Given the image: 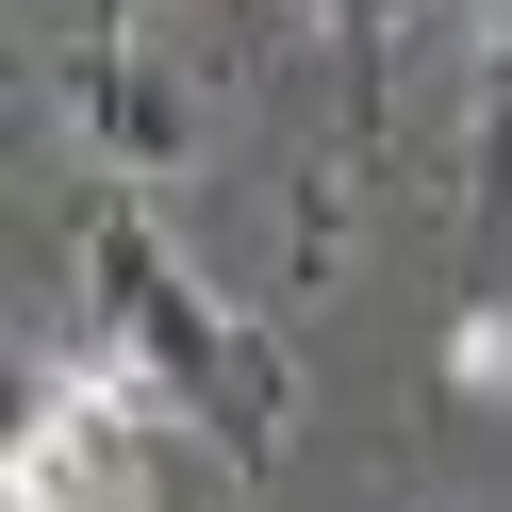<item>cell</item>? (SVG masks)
<instances>
[{
  "mask_svg": "<svg viewBox=\"0 0 512 512\" xmlns=\"http://www.w3.org/2000/svg\"><path fill=\"white\" fill-rule=\"evenodd\" d=\"M83 265H100V331L133 347L149 380H166V413H199L232 463H265V446H281V364H265V347H248L215 298H199V265H182V248L149 232L133 199L83 232Z\"/></svg>",
  "mask_w": 512,
  "mask_h": 512,
  "instance_id": "obj_1",
  "label": "cell"
},
{
  "mask_svg": "<svg viewBox=\"0 0 512 512\" xmlns=\"http://www.w3.org/2000/svg\"><path fill=\"white\" fill-rule=\"evenodd\" d=\"M67 133L100 149L116 182H182L199 166V100H182V67H149L133 34H83L67 50Z\"/></svg>",
  "mask_w": 512,
  "mask_h": 512,
  "instance_id": "obj_2",
  "label": "cell"
},
{
  "mask_svg": "<svg viewBox=\"0 0 512 512\" xmlns=\"http://www.w3.org/2000/svg\"><path fill=\"white\" fill-rule=\"evenodd\" d=\"M446 380H463V397H512V314H496V298L446 331Z\"/></svg>",
  "mask_w": 512,
  "mask_h": 512,
  "instance_id": "obj_3",
  "label": "cell"
},
{
  "mask_svg": "<svg viewBox=\"0 0 512 512\" xmlns=\"http://www.w3.org/2000/svg\"><path fill=\"white\" fill-rule=\"evenodd\" d=\"M479 199L512 215V34H496V83H479Z\"/></svg>",
  "mask_w": 512,
  "mask_h": 512,
  "instance_id": "obj_4",
  "label": "cell"
},
{
  "mask_svg": "<svg viewBox=\"0 0 512 512\" xmlns=\"http://www.w3.org/2000/svg\"><path fill=\"white\" fill-rule=\"evenodd\" d=\"M496 34H512V0H496Z\"/></svg>",
  "mask_w": 512,
  "mask_h": 512,
  "instance_id": "obj_5",
  "label": "cell"
}]
</instances>
